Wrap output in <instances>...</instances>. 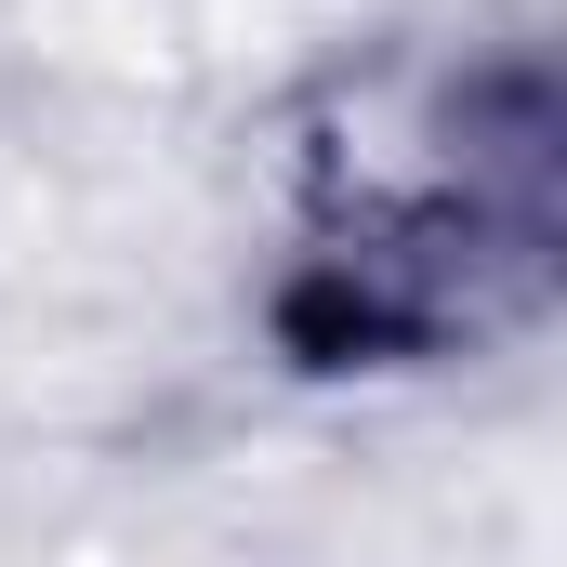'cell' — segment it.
I'll return each instance as SVG.
<instances>
[{
    "label": "cell",
    "mask_w": 567,
    "mask_h": 567,
    "mask_svg": "<svg viewBox=\"0 0 567 567\" xmlns=\"http://www.w3.org/2000/svg\"><path fill=\"white\" fill-rule=\"evenodd\" d=\"M567 251V120L542 53L370 66L290 145L265 330L290 370H449L542 330Z\"/></svg>",
    "instance_id": "1"
}]
</instances>
